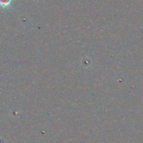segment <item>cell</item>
Returning a JSON list of instances; mask_svg holds the SVG:
<instances>
[{"label": "cell", "mask_w": 143, "mask_h": 143, "mask_svg": "<svg viewBox=\"0 0 143 143\" xmlns=\"http://www.w3.org/2000/svg\"><path fill=\"white\" fill-rule=\"evenodd\" d=\"M10 0H0V3L3 5H7L9 3Z\"/></svg>", "instance_id": "6da1fadb"}]
</instances>
